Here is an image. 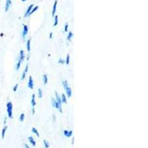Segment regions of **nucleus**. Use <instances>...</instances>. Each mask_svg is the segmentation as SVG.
<instances>
[{
    "label": "nucleus",
    "instance_id": "f257e3e1",
    "mask_svg": "<svg viewBox=\"0 0 148 148\" xmlns=\"http://www.w3.org/2000/svg\"><path fill=\"white\" fill-rule=\"evenodd\" d=\"M62 84H63V87H64V90H65V92H66V95L68 98H71V96H72V89L69 86L68 84V82L67 81H63L62 82Z\"/></svg>",
    "mask_w": 148,
    "mask_h": 148
},
{
    "label": "nucleus",
    "instance_id": "f03ea898",
    "mask_svg": "<svg viewBox=\"0 0 148 148\" xmlns=\"http://www.w3.org/2000/svg\"><path fill=\"white\" fill-rule=\"evenodd\" d=\"M6 108H7V113L8 116L10 119H11L13 117V104H12L11 101H8L6 105Z\"/></svg>",
    "mask_w": 148,
    "mask_h": 148
},
{
    "label": "nucleus",
    "instance_id": "7ed1b4c3",
    "mask_svg": "<svg viewBox=\"0 0 148 148\" xmlns=\"http://www.w3.org/2000/svg\"><path fill=\"white\" fill-rule=\"evenodd\" d=\"M51 101H52V106L53 108H56L60 113H62V105L59 104L57 101H56V99H51Z\"/></svg>",
    "mask_w": 148,
    "mask_h": 148
},
{
    "label": "nucleus",
    "instance_id": "20e7f679",
    "mask_svg": "<svg viewBox=\"0 0 148 148\" xmlns=\"http://www.w3.org/2000/svg\"><path fill=\"white\" fill-rule=\"evenodd\" d=\"M27 86L28 88H30V90H33L34 88V79H33V77L31 76L29 77L28 79V83H27Z\"/></svg>",
    "mask_w": 148,
    "mask_h": 148
},
{
    "label": "nucleus",
    "instance_id": "39448f33",
    "mask_svg": "<svg viewBox=\"0 0 148 148\" xmlns=\"http://www.w3.org/2000/svg\"><path fill=\"white\" fill-rule=\"evenodd\" d=\"M28 34V27L27 25H25L23 26V30H22V37H23V39H25L26 36Z\"/></svg>",
    "mask_w": 148,
    "mask_h": 148
},
{
    "label": "nucleus",
    "instance_id": "423d86ee",
    "mask_svg": "<svg viewBox=\"0 0 148 148\" xmlns=\"http://www.w3.org/2000/svg\"><path fill=\"white\" fill-rule=\"evenodd\" d=\"M34 5H30V6L27 8V10H26V12H25V18H26V17H27V16H30V13L31 12V10H32L33 8H34Z\"/></svg>",
    "mask_w": 148,
    "mask_h": 148
},
{
    "label": "nucleus",
    "instance_id": "0eeeda50",
    "mask_svg": "<svg viewBox=\"0 0 148 148\" xmlns=\"http://www.w3.org/2000/svg\"><path fill=\"white\" fill-rule=\"evenodd\" d=\"M11 0H6V3H5V12H8L9 10V9H10V6H11Z\"/></svg>",
    "mask_w": 148,
    "mask_h": 148
},
{
    "label": "nucleus",
    "instance_id": "6e6552de",
    "mask_svg": "<svg viewBox=\"0 0 148 148\" xmlns=\"http://www.w3.org/2000/svg\"><path fill=\"white\" fill-rule=\"evenodd\" d=\"M27 72H28V64H26L25 68V71H23V73H22V77H21V79H22V80H24V79H25L26 75H27Z\"/></svg>",
    "mask_w": 148,
    "mask_h": 148
},
{
    "label": "nucleus",
    "instance_id": "1a4fd4ad",
    "mask_svg": "<svg viewBox=\"0 0 148 148\" xmlns=\"http://www.w3.org/2000/svg\"><path fill=\"white\" fill-rule=\"evenodd\" d=\"M58 4V0H55V2L53 4V10H52V16H54L56 14V7H57Z\"/></svg>",
    "mask_w": 148,
    "mask_h": 148
},
{
    "label": "nucleus",
    "instance_id": "9d476101",
    "mask_svg": "<svg viewBox=\"0 0 148 148\" xmlns=\"http://www.w3.org/2000/svg\"><path fill=\"white\" fill-rule=\"evenodd\" d=\"M25 52H24V51L21 50L20 53H19V57H18V59H19V60L22 62L24 61V59H25Z\"/></svg>",
    "mask_w": 148,
    "mask_h": 148
},
{
    "label": "nucleus",
    "instance_id": "9b49d317",
    "mask_svg": "<svg viewBox=\"0 0 148 148\" xmlns=\"http://www.w3.org/2000/svg\"><path fill=\"white\" fill-rule=\"evenodd\" d=\"M64 135L66 137H68V138H69V137L72 136L73 131L72 130H64Z\"/></svg>",
    "mask_w": 148,
    "mask_h": 148
},
{
    "label": "nucleus",
    "instance_id": "f8f14e48",
    "mask_svg": "<svg viewBox=\"0 0 148 148\" xmlns=\"http://www.w3.org/2000/svg\"><path fill=\"white\" fill-rule=\"evenodd\" d=\"M36 96L35 94L32 95V99H31V105H32V108H34V107L36 106Z\"/></svg>",
    "mask_w": 148,
    "mask_h": 148
},
{
    "label": "nucleus",
    "instance_id": "ddd939ff",
    "mask_svg": "<svg viewBox=\"0 0 148 148\" xmlns=\"http://www.w3.org/2000/svg\"><path fill=\"white\" fill-rule=\"evenodd\" d=\"M55 94H56V101H57L59 104H61V105H62V99H61V97L59 96V94H58L57 92H56Z\"/></svg>",
    "mask_w": 148,
    "mask_h": 148
},
{
    "label": "nucleus",
    "instance_id": "4468645a",
    "mask_svg": "<svg viewBox=\"0 0 148 148\" xmlns=\"http://www.w3.org/2000/svg\"><path fill=\"white\" fill-rule=\"evenodd\" d=\"M28 140L30 141V143L33 145V146H36V141L34 140V138L32 136H29Z\"/></svg>",
    "mask_w": 148,
    "mask_h": 148
},
{
    "label": "nucleus",
    "instance_id": "2eb2a0df",
    "mask_svg": "<svg viewBox=\"0 0 148 148\" xmlns=\"http://www.w3.org/2000/svg\"><path fill=\"white\" fill-rule=\"evenodd\" d=\"M61 99H62V103H65V104H67V96H65V94H64V93H63V94L62 95V98H61Z\"/></svg>",
    "mask_w": 148,
    "mask_h": 148
},
{
    "label": "nucleus",
    "instance_id": "dca6fc26",
    "mask_svg": "<svg viewBox=\"0 0 148 148\" xmlns=\"http://www.w3.org/2000/svg\"><path fill=\"white\" fill-rule=\"evenodd\" d=\"M42 78H43V83H44V84H47V82H48V78H47V75L44 74Z\"/></svg>",
    "mask_w": 148,
    "mask_h": 148
},
{
    "label": "nucleus",
    "instance_id": "f3484780",
    "mask_svg": "<svg viewBox=\"0 0 148 148\" xmlns=\"http://www.w3.org/2000/svg\"><path fill=\"white\" fill-rule=\"evenodd\" d=\"M8 129V127L7 126H5L4 127V128L2 129V138H5V133H6V130H7Z\"/></svg>",
    "mask_w": 148,
    "mask_h": 148
},
{
    "label": "nucleus",
    "instance_id": "a211bd4d",
    "mask_svg": "<svg viewBox=\"0 0 148 148\" xmlns=\"http://www.w3.org/2000/svg\"><path fill=\"white\" fill-rule=\"evenodd\" d=\"M42 96H43V92H42V89H41V88H39V89H38V97H39V99H42Z\"/></svg>",
    "mask_w": 148,
    "mask_h": 148
},
{
    "label": "nucleus",
    "instance_id": "6ab92c4d",
    "mask_svg": "<svg viewBox=\"0 0 148 148\" xmlns=\"http://www.w3.org/2000/svg\"><path fill=\"white\" fill-rule=\"evenodd\" d=\"M21 64H22V62H21V61L18 59V62H17L16 65V71L19 70V68H20V67H21Z\"/></svg>",
    "mask_w": 148,
    "mask_h": 148
},
{
    "label": "nucleus",
    "instance_id": "aec40b11",
    "mask_svg": "<svg viewBox=\"0 0 148 148\" xmlns=\"http://www.w3.org/2000/svg\"><path fill=\"white\" fill-rule=\"evenodd\" d=\"M30 39H28V40L27 41V52H30Z\"/></svg>",
    "mask_w": 148,
    "mask_h": 148
},
{
    "label": "nucleus",
    "instance_id": "412c9836",
    "mask_svg": "<svg viewBox=\"0 0 148 148\" xmlns=\"http://www.w3.org/2000/svg\"><path fill=\"white\" fill-rule=\"evenodd\" d=\"M73 33L71 32H71L68 33V35H67V40L71 41V39H72V38H73Z\"/></svg>",
    "mask_w": 148,
    "mask_h": 148
},
{
    "label": "nucleus",
    "instance_id": "4be33fe9",
    "mask_svg": "<svg viewBox=\"0 0 148 148\" xmlns=\"http://www.w3.org/2000/svg\"><path fill=\"white\" fill-rule=\"evenodd\" d=\"M32 132L34 133V134L36 135L37 136L39 137V132H38V130H37L36 129L35 127H33V128H32Z\"/></svg>",
    "mask_w": 148,
    "mask_h": 148
},
{
    "label": "nucleus",
    "instance_id": "5701e85b",
    "mask_svg": "<svg viewBox=\"0 0 148 148\" xmlns=\"http://www.w3.org/2000/svg\"><path fill=\"white\" fill-rule=\"evenodd\" d=\"M38 9H39V6H36V7L33 8L32 10H31V12H30V16L31 15V14H34V12H35V11H36V10H38Z\"/></svg>",
    "mask_w": 148,
    "mask_h": 148
},
{
    "label": "nucleus",
    "instance_id": "b1692460",
    "mask_svg": "<svg viewBox=\"0 0 148 148\" xmlns=\"http://www.w3.org/2000/svg\"><path fill=\"white\" fill-rule=\"evenodd\" d=\"M58 22H59V20H58V16H55V19H54L53 25L54 26L57 25H58Z\"/></svg>",
    "mask_w": 148,
    "mask_h": 148
},
{
    "label": "nucleus",
    "instance_id": "393cba45",
    "mask_svg": "<svg viewBox=\"0 0 148 148\" xmlns=\"http://www.w3.org/2000/svg\"><path fill=\"white\" fill-rule=\"evenodd\" d=\"M65 63H66V64H70V55L69 54H67V57H66V60H65Z\"/></svg>",
    "mask_w": 148,
    "mask_h": 148
},
{
    "label": "nucleus",
    "instance_id": "a878e982",
    "mask_svg": "<svg viewBox=\"0 0 148 148\" xmlns=\"http://www.w3.org/2000/svg\"><path fill=\"white\" fill-rule=\"evenodd\" d=\"M19 120H20V121H24V120H25V114L24 113H21L20 115V117H19Z\"/></svg>",
    "mask_w": 148,
    "mask_h": 148
},
{
    "label": "nucleus",
    "instance_id": "bb28decb",
    "mask_svg": "<svg viewBox=\"0 0 148 148\" xmlns=\"http://www.w3.org/2000/svg\"><path fill=\"white\" fill-rule=\"evenodd\" d=\"M59 64H64V63H65V60H64V59H59Z\"/></svg>",
    "mask_w": 148,
    "mask_h": 148
},
{
    "label": "nucleus",
    "instance_id": "cd10ccee",
    "mask_svg": "<svg viewBox=\"0 0 148 148\" xmlns=\"http://www.w3.org/2000/svg\"><path fill=\"white\" fill-rule=\"evenodd\" d=\"M44 144H45V147L46 148L49 147V144H48V142H47V141H46V140H44Z\"/></svg>",
    "mask_w": 148,
    "mask_h": 148
},
{
    "label": "nucleus",
    "instance_id": "c85d7f7f",
    "mask_svg": "<svg viewBox=\"0 0 148 148\" xmlns=\"http://www.w3.org/2000/svg\"><path fill=\"white\" fill-rule=\"evenodd\" d=\"M67 30H68V23H66L64 26V32H67Z\"/></svg>",
    "mask_w": 148,
    "mask_h": 148
},
{
    "label": "nucleus",
    "instance_id": "c756f323",
    "mask_svg": "<svg viewBox=\"0 0 148 148\" xmlns=\"http://www.w3.org/2000/svg\"><path fill=\"white\" fill-rule=\"evenodd\" d=\"M17 88H18V84H16L15 85V87H14V92H16V91Z\"/></svg>",
    "mask_w": 148,
    "mask_h": 148
},
{
    "label": "nucleus",
    "instance_id": "7c9ffc66",
    "mask_svg": "<svg viewBox=\"0 0 148 148\" xmlns=\"http://www.w3.org/2000/svg\"><path fill=\"white\" fill-rule=\"evenodd\" d=\"M25 148H30V147H29L28 145H25Z\"/></svg>",
    "mask_w": 148,
    "mask_h": 148
},
{
    "label": "nucleus",
    "instance_id": "2f4dec72",
    "mask_svg": "<svg viewBox=\"0 0 148 148\" xmlns=\"http://www.w3.org/2000/svg\"><path fill=\"white\" fill-rule=\"evenodd\" d=\"M50 38H52V33H51V34H50Z\"/></svg>",
    "mask_w": 148,
    "mask_h": 148
},
{
    "label": "nucleus",
    "instance_id": "473e14b6",
    "mask_svg": "<svg viewBox=\"0 0 148 148\" xmlns=\"http://www.w3.org/2000/svg\"><path fill=\"white\" fill-rule=\"evenodd\" d=\"M27 0H22V2H26Z\"/></svg>",
    "mask_w": 148,
    "mask_h": 148
}]
</instances>
